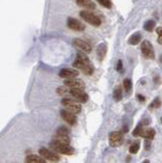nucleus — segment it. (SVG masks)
Here are the masks:
<instances>
[{
  "instance_id": "1",
  "label": "nucleus",
  "mask_w": 162,
  "mask_h": 163,
  "mask_svg": "<svg viewBox=\"0 0 162 163\" xmlns=\"http://www.w3.org/2000/svg\"><path fill=\"white\" fill-rule=\"evenodd\" d=\"M72 65L75 68L82 71L84 74L87 75H91L94 72V67L92 65L90 59L86 54H84L83 52H79L77 54V59L74 61Z\"/></svg>"
},
{
  "instance_id": "2",
  "label": "nucleus",
  "mask_w": 162,
  "mask_h": 163,
  "mask_svg": "<svg viewBox=\"0 0 162 163\" xmlns=\"http://www.w3.org/2000/svg\"><path fill=\"white\" fill-rule=\"evenodd\" d=\"M50 147H51L55 152L64 154V155H72V154L74 153V149L69 144L56 141V140H53V141L50 143Z\"/></svg>"
},
{
  "instance_id": "3",
  "label": "nucleus",
  "mask_w": 162,
  "mask_h": 163,
  "mask_svg": "<svg viewBox=\"0 0 162 163\" xmlns=\"http://www.w3.org/2000/svg\"><path fill=\"white\" fill-rule=\"evenodd\" d=\"M80 16L82 18L84 21L87 22L88 24L92 25L94 27H100L101 26V18H99L96 13H94L91 10H82L80 12Z\"/></svg>"
},
{
  "instance_id": "4",
  "label": "nucleus",
  "mask_w": 162,
  "mask_h": 163,
  "mask_svg": "<svg viewBox=\"0 0 162 163\" xmlns=\"http://www.w3.org/2000/svg\"><path fill=\"white\" fill-rule=\"evenodd\" d=\"M61 104H62L64 108H66V110H68L69 112H71L74 114L80 113L81 110H82L81 104L74 99H71V98H63L61 100Z\"/></svg>"
},
{
  "instance_id": "5",
  "label": "nucleus",
  "mask_w": 162,
  "mask_h": 163,
  "mask_svg": "<svg viewBox=\"0 0 162 163\" xmlns=\"http://www.w3.org/2000/svg\"><path fill=\"white\" fill-rule=\"evenodd\" d=\"M141 51H142V54H143L146 58H148V59H154V57H155L154 49H153L152 44H151L149 41L145 40L142 42Z\"/></svg>"
},
{
  "instance_id": "6",
  "label": "nucleus",
  "mask_w": 162,
  "mask_h": 163,
  "mask_svg": "<svg viewBox=\"0 0 162 163\" xmlns=\"http://www.w3.org/2000/svg\"><path fill=\"white\" fill-rule=\"evenodd\" d=\"M39 154H40L43 159H47L52 162H58L60 160V157L56 152L51 151L46 148H41L40 150H39Z\"/></svg>"
},
{
  "instance_id": "7",
  "label": "nucleus",
  "mask_w": 162,
  "mask_h": 163,
  "mask_svg": "<svg viewBox=\"0 0 162 163\" xmlns=\"http://www.w3.org/2000/svg\"><path fill=\"white\" fill-rule=\"evenodd\" d=\"M68 94L71 95V97H74V100L77 101V102H79L80 104L86 103L89 99L87 93L84 92L83 90H81V89H71L68 92Z\"/></svg>"
},
{
  "instance_id": "8",
  "label": "nucleus",
  "mask_w": 162,
  "mask_h": 163,
  "mask_svg": "<svg viewBox=\"0 0 162 163\" xmlns=\"http://www.w3.org/2000/svg\"><path fill=\"white\" fill-rule=\"evenodd\" d=\"M72 44H74V46L75 48H78L83 53H90L92 51L91 45L87 43L86 41L82 40V39H74V42H72Z\"/></svg>"
},
{
  "instance_id": "9",
  "label": "nucleus",
  "mask_w": 162,
  "mask_h": 163,
  "mask_svg": "<svg viewBox=\"0 0 162 163\" xmlns=\"http://www.w3.org/2000/svg\"><path fill=\"white\" fill-rule=\"evenodd\" d=\"M68 27L72 31H77V32H82L85 30V25L81 22L79 19L74 18H68Z\"/></svg>"
},
{
  "instance_id": "10",
  "label": "nucleus",
  "mask_w": 162,
  "mask_h": 163,
  "mask_svg": "<svg viewBox=\"0 0 162 163\" xmlns=\"http://www.w3.org/2000/svg\"><path fill=\"white\" fill-rule=\"evenodd\" d=\"M64 87L71 89H84L85 88V83L78 78H71V80H65L64 81Z\"/></svg>"
},
{
  "instance_id": "11",
  "label": "nucleus",
  "mask_w": 162,
  "mask_h": 163,
  "mask_svg": "<svg viewBox=\"0 0 162 163\" xmlns=\"http://www.w3.org/2000/svg\"><path fill=\"white\" fill-rule=\"evenodd\" d=\"M60 114H61V117H62V119L65 122H68V125H74L75 123H77V116H75V114L71 113V112H69L68 110H66V109H63V110H61L60 111Z\"/></svg>"
},
{
  "instance_id": "12",
  "label": "nucleus",
  "mask_w": 162,
  "mask_h": 163,
  "mask_svg": "<svg viewBox=\"0 0 162 163\" xmlns=\"http://www.w3.org/2000/svg\"><path fill=\"white\" fill-rule=\"evenodd\" d=\"M122 135L119 131H112L109 136V144L112 147H117L122 144Z\"/></svg>"
},
{
  "instance_id": "13",
  "label": "nucleus",
  "mask_w": 162,
  "mask_h": 163,
  "mask_svg": "<svg viewBox=\"0 0 162 163\" xmlns=\"http://www.w3.org/2000/svg\"><path fill=\"white\" fill-rule=\"evenodd\" d=\"M79 75V72L77 69L72 68H62L59 72V77L65 80H71V78H75Z\"/></svg>"
},
{
  "instance_id": "14",
  "label": "nucleus",
  "mask_w": 162,
  "mask_h": 163,
  "mask_svg": "<svg viewBox=\"0 0 162 163\" xmlns=\"http://www.w3.org/2000/svg\"><path fill=\"white\" fill-rule=\"evenodd\" d=\"M80 7L86 8V10H93L96 8V4L93 0H75Z\"/></svg>"
},
{
  "instance_id": "15",
  "label": "nucleus",
  "mask_w": 162,
  "mask_h": 163,
  "mask_svg": "<svg viewBox=\"0 0 162 163\" xmlns=\"http://www.w3.org/2000/svg\"><path fill=\"white\" fill-rule=\"evenodd\" d=\"M140 137H143L145 139H148V140H152L153 138L155 136V131L151 128H142L141 131H140Z\"/></svg>"
},
{
  "instance_id": "16",
  "label": "nucleus",
  "mask_w": 162,
  "mask_h": 163,
  "mask_svg": "<svg viewBox=\"0 0 162 163\" xmlns=\"http://www.w3.org/2000/svg\"><path fill=\"white\" fill-rule=\"evenodd\" d=\"M106 53H107V45L105 43H101L98 47H97V56H98V58L100 60H103L106 55Z\"/></svg>"
},
{
  "instance_id": "17",
  "label": "nucleus",
  "mask_w": 162,
  "mask_h": 163,
  "mask_svg": "<svg viewBox=\"0 0 162 163\" xmlns=\"http://www.w3.org/2000/svg\"><path fill=\"white\" fill-rule=\"evenodd\" d=\"M26 163H46V161L41 156L29 155L26 157Z\"/></svg>"
},
{
  "instance_id": "18",
  "label": "nucleus",
  "mask_w": 162,
  "mask_h": 163,
  "mask_svg": "<svg viewBox=\"0 0 162 163\" xmlns=\"http://www.w3.org/2000/svg\"><path fill=\"white\" fill-rule=\"evenodd\" d=\"M142 40V35L140 33H135L128 38V44L130 45H138Z\"/></svg>"
},
{
  "instance_id": "19",
  "label": "nucleus",
  "mask_w": 162,
  "mask_h": 163,
  "mask_svg": "<svg viewBox=\"0 0 162 163\" xmlns=\"http://www.w3.org/2000/svg\"><path fill=\"white\" fill-rule=\"evenodd\" d=\"M54 140L62 142V143H66V144H69V142H71V139H69L68 135H62V134H58V133L55 134Z\"/></svg>"
},
{
  "instance_id": "20",
  "label": "nucleus",
  "mask_w": 162,
  "mask_h": 163,
  "mask_svg": "<svg viewBox=\"0 0 162 163\" xmlns=\"http://www.w3.org/2000/svg\"><path fill=\"white\" fill-rule=\"evenodd\" d=\"M121 98H122V90L121 87H117L113 91V99L118 102V101L121 100Z\"/></svg>"
},
{
  "instance_id": "21",
  "label": "nucleus",
  "mask_w": 162,
  "mask_h": 163,
  "mask_svg": "<svg viewBox=\"0 0 162 163\" xmlns=\"http://www.w3.org/2000/svg\"><path fill=\"white\" fill-rule=\"evenodd\" d=\"M155 26H156V22L154 21H152V19H150V21L145 22L144 29L145 31H147V32H152V31L154 30Z\"/></svg>"
},
{
  "instance_id": "22",
  "label": "nucleus",
  "mask_w": 162,
  "mask_h": 163,
  "mask_svg": "<svg viewBox=\"0 0 162 163\" xmlns=\"http://www.w3.org/2000/svg\"><path fill=\"white\" fill-rule=\"evenodd\" d=\"M139 149H140V144H139V143L138 142L134 143V144L131 145V147H130V153H132V154L138 153Z\"/></svg>"
},
{
  "instance_id": "23",
  "label": "nucleus",
  "mask_w": 162,
  "mask_h": 163,
  "mask_svg": "<svg viewBox=\"0 0 162 163\" xmlns=\"http://www.w3.org/2000/svg\"><path fill=\"white\" fill-rule=\"evenodd\" d=\"M97 2L105 8H111V6H112V3H111L110 0H97Z\"/></svg>"
},
{
  "instance_id": "24",
  "label": "nucleus",
  "mask_w": 162,
  "mask_h": 163,
  "mask_svg": "<svg viewBox=\"0 0 162 163\" xmlns=\"http://www.w3.org/2000/svg\"><path fill=\"white\" fill-rule=\"evenodd\" d=\"M124 88L127 92H130L132 90V81L130 78H125L124 81Z\"/></svg>"
},
{
  "instance_id": "25",
  "label": "nucleus",
  "mask_w": 162,
  "mask_h": 163,
  "mask_svg": "<svg viewBox=\"0 0 162 163\" xmlns=\"http://www.w3.org/2000/svg\"><path fill=\"white\" fill-rule=\"evenodd\" d=\"M69 90L66 88V87H60V88L57 89V94L58 95H61V96H64V95L68 94Z\"/></svg>"
},
{
  "instance_id": "26",
  "label": "nucleus",
  "mask_w": 162,
  "mask_h": 163,
  "mask_svg": "<svg viewBox=\"0 0 162 163\" xmlns=\"http://www.w3.org/2000/svg\"><path fill=\"white\" fill-rule=\"evenodd\" d=\"M56 133L58 134H62V135H68V130L66 128H64V126H62V128H59L57 130Z\"/></svg>"
},
{
  "instance_id": "27",
  "label": "nucleus",
  "mask_w": 162,
  "mask_h": 163,
  "mask_svg": "<svg viewBox=\"0 0 162 163\" xmlns=\"http://www.w3.org/2000/svg\"><path fill=\"white\" fill-rule=\"evenodd\" d=\"M116 71H117V72H122V71H124V68H122V61H121V60H118V61H117Z\"/></svg>"
},
{
  "instance_id": "28",
  "label": "nucleus",
  "mask_w": 162,
  "mask_h": 163,
  "mask_svg": "<svg viewBox=\"0 0 162 163\" xmlns=\"http://www.w3.org/2000/svg\"><path fill=\"white\" fill-rule=\"evenodd\" d=\"M156 32H157V34H158V36H159V37H160V36L162 35V29H161L160 27L156 29Z\"/></svg>"
},
{
  "instance_id": "29",
  "label": "nucleus",
  "mask_w": 162,
  "mask_h": 163,
  "mask_svg": "<svg viewBox=\"0 0 162 163\" xmlns=\"http://www.w3.org/2000/svg\"><path fill=\"white\" fill-rule=\"evenodd\" d=\"M138 98H139V100L145 101V97H143V96H142V95H138Z\"/></svg>"
},
{
  "instance_id": "30",
  "label": "nucleus",
  "mask_w": 162,
  "mask_h": 163,
  "mask_svg": "<svg viewBox=\"0 0 162 163\" xmlns=\"http://www.w3.org/2000/svg\"><path fill=\"white\" fill-rule=\"evenodd\" d=\"M161 42H162V41H161V36H160V37L158 38V43H159V44H161Z\"/></svg>"
},
{
  "instance_id": "31",
  "label": "nucleus",
  "mask_w": 162,
  "mask_h": 163,
  "mask_svg": "<svg viewBox=\"0 0 162 163\" xmlns=\"http://www.w3.org/2000/svg\"><path fill=\"white\" fill-rule=\"evenodd\" d=\"M144 163H150V162H149V161H148V160H146V161H145Z\"/></svg>"
}]
</instances>
